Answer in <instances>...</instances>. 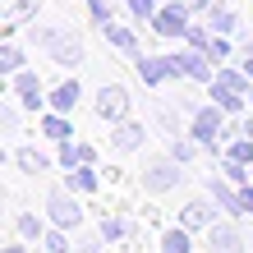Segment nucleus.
<instances>
[{"label":"nucleus","instance_id":"nucleus-29","mask_svg":"<svg viewBox=\"0 0 253 253\" xmlns=\"http://www.w3.org/2000/svg\"><path fill=\"white\" fill-rule=\"evenodd\" d=\"M226 157H235V161H244V166H249V161H253V138H249V133H244V138H235Z\"/></svg>","mask_w":253,"mask_h":253},{"label":"nucleus","instance_id":"nucleus-23","mask_svg":"<svg viewBox=\"0 0 253 253\" xmlns=\"http://www.w3.org/2000/svg\"><path fill=\"white\" fill-rule=\"evenodd\" d=\"M23 69V51L19 46H0V74H19Z\"/></svg>","mask_w":253,"mask_h":253},{"label":"nucleus","instance_id":"nucleus-19","mask_svg":"<svg viewBox=\"0 0 253 253\" xmlns=\"http://www.w3.org/2000/svg\"><path fill=\"white\" fill-rule=\"evenodd\" d=\"M101 180H97V170H87V166H79V170H69V189L74 193H92Z\"/></svg>","mask_w":253,"mask_h":253},{"label":"nucleus","instance_id":"nucleus-14","mask_svg":"<svg viewBox=\"0 0 253 253\" xmlns=\"http://www.w3.org/2000/svg\"><path fill=\"white\" fill-rule=\"evenodd\" d=\"M79 97H83V87H79V79H74V83H60L46 101H51V111H60V115H65V111L79 106Z\"/></svg>","mask_w":253,"mask_h":253},{"label":"nucleus","instance_id":"nucleus-11","mask_svg":"<svg viewBox=\"0 0 253 253\" xmlns=\"http://www.w3.org/2000/svg\"><path fill=\"white\" fill-rule=\"evenodd\" d=\"M143 143V125H133V120H120L111 129V147L115 152H133V147Z\"/></svg>","mask_w":253,"mask_h":253},{"label":"nucleus","instance_id":"nucleus-27","mask_svg":"<svg viewBox=\"0 0 253 253\" xmlns=\"http://www.w3.org/2000/svg\"><path fill=\"white\" fill-rule=\"evenodd\" d=\"M101 235H106V240H125V235H129V221L125 216H106V221H101Z\"/></svg>","mask_w":253,"mask_h":253},{"label":"nucleus","instance_id":"nucleus-2","mask_svg":"<svg viewBox=\"0 0 253 253\" xmlns=\"http://www.w3.org/2000/svg\"><path fill=\"white\" fill-rule=\"evenodd\" d=\"M184 166V161H175V157H152V161H147V170H143V189L147 193H166V189H175V184H180V170Z\"/></svg>","mask_w":253,"mask_h":253},{"label":"nucleus","instance_id":"nucleus-26","mask_svg":"<svg viewBox=\"0 0 253 253\" xmlns=\"http://www.w3.org/2000/svg\"><path fill=\"white\" fill-rule=\"evenodd\" d=\"M19 235H23V240H46V230H42V221H37L33 212L19 216Z\"/></svg>","mask_w":253,"mask_h":253},{"label":"nucleus","instance_id":"nucleus-3","mask_svg":"<svg viewBox=\"0 0 253 253\" xmlns=\"http://www.w3.org/2000/svg\"><path fill=\"white\" fill-rule=\"evenodd\" d=\"M221 106H203L198 115H193V138H198L203 147H212V152H221V138H226V129H221Z\"/></svg>","mask_w":253,"mask_h":253},{"label":"nucleus","instance_id":"nucleus-6","mask_svg":"<svg viewBox=\"0 0 253 253\" xmlns=\"http://www.w3.org/2000/svg\"><path fill=\"white\" fill-rule=\"evenodd\" d=\"M138 79H143L147 87L170 83V79H175V60H170V55H138Z\"/></svg>","mask_w":253,"mask_h":253},{"label":"nucleus","instance_id":"nucleus-1","mask_svg":"<svg viewBox=\"0 0 253 253\" xmlns=\"http://www.w3.org/2000/svg\"><path fill=\"white\" fill-rule=\"evenodd\" d=\"M37 42L51 51L55 65H79L83 60V42L69 37V33H60V28H37Z\"/></svg>","mask_w":253,"mask_h":253},{"label":"nucleus","instance_id":"nucleus-16","mask_svg":"<svg viewBox=\"0 0 253 253\" xmlns=\"http://www.w3.org/2000/svg\"><path fill=\"white\" fill-rule=\"evenodd\" d=\"M207 189H212V198H216L221 207H226V212H244V198H240V193H235L230 184H221V180H212Z\"/></svg>","mask_w":253,"mask_h":253},{"label":"nucleus","instance_id":"nucleus-22","mask_svg":"<svg viewBox=\"0 0 253 253\" xmlns=\"http://www.w3.org/2000/svg\"><path fill=\"white\" fill-rule=\"evenodd\" d=\"M161 249H166V253H189V226H180V230H166Z\"/></svg>","mask_w":253,"mask_h":253},{"label":"nucleus","instance_id":"nucleus-8","mask_svg":"<svg viewBox=\"0 0 253 253\" xmlns=\"http://www.w3.org/2000/svg\"><path fill=\"white\" fill-rule=\"evenodd\" d=\"M207 253H244V235L235 226H207Z\"/></svg>","mask_w":253,"mask_h":253},{"label":"nucleus","instance_id":"nucleus-13","mask_svg":"<svg viewBox=\"0 0 253 253\" xmlns=\"http://www.w3.org/2000/svg\"><path fill=\"white\" fill-rule=\"evenodd\" d=\"M60 161H65L69 170H74V166H92V161H97V152H92L87 143H74V138H65V143H60Z\"/></svg>","mask_w":253,"mask_h":253},{"label":"nucleus","instance_id":"nucleus-7","mask_svg":"<svg viewBox=\"0 0 253 253\" xmlns=\"http://www.w3.org/2000/svg\"><path fill=\"white\" fill-rule=\"evenodd\" d=\"M152 28H157L161 37H184V33H189V5H166V9H157Z\"/></svg>","mask_w":253,"mask_h":253},{"label":"nucleus","instance_id":"nucleus-18","mask_svg":"<svg viewBox=\"0 0 253 253\" xmlns=\"http://www.w3.org/2000/svg\"><path fill=\"white\" fill-rule=\"evenodd\" d=\"M42 133H46V138H55V143H65L74 129H69V120H65V115L55 111V115H46V120H42Z\"/></svg>","mask_w":253,"mask_h":253},{"label":"nucleus","instance_id":"nucleus-35","mask_svg":"<svg viewBox=\"0 0 253 253\" xmlns=\"http://www.w3.org/2000/svg\"><path fill=\"white\" fill-rule=\"evenodd\" d=\"M240 198H244V212H253V184H244V189H240Z\"/></svg>","mask_w":253,"mask_h":253},{"label":"nucleus","instance_id":"nucleus-28","mask_svg":"<svg viewBox=\"0 0 253 253\" xmlns=\"http://www.w3.org/2000/svg\"><path fill=\"white\" fill-rule=\"evenodd\" d=\"M184 42H189L193 51H207V42H212V33H207L203 23H189V33H184Z\"/></svg>","mask_w":253,"mask_h":253},{"label":"nucleus","instance_id":"nucleus-20","mask_svg":"<svg viewBox=\"0 0 253 253\" xmlns=\"http://www.w3.org/2000/svg\"><path fill=\"white\" fill-rule=\"evenodd\" d=\"M212 101H216L221 111H240V106H244V97L230 92V87H221V83H212Z\"/></svg>","mask_w":253,"mask_h":253},{"label":"nucleus","instance_id":"nucleus-36","mask_svg":"<svg viewBox=\"0 0 253 253\" xmlns=\"http://www.w3.org/2000/svg\"><path fill=\"white\" fill-rule=\"evenodd\" d=\"M244 74L253 79V42H249V60H244Z\"/></svg>","mask_w":253,"mask_h":253},{"label":"nucleus","instance_id":"nucleus-12","mask_svg":"<svg viewBox=\"0 0 253 253\" xmlns=\"http://www.w3.org/2000/svg\"><path fill=\"white\" fill-rule=\"evenodd\" d=\"M101 33H106V42H111V46L115 51H125V55H133V60H138V42H133V33H129V28H120V23H101Z\"/></svg>","mask_w":253,"mask_h":253},{"label":"nucleus","instance_id":"nucleus-5","mask_svg":"<svg viewBox=\"0 0 253 253\" xmlns=\"http://www.w3.org/2000/svg\"><path fill=\"white\" fill-rule=\"evenodd\" d=\"M97 115H101V120H111V125H120L125 115H129V92L106 83V87L97 92Z\"/></svg>","mask_w":253,"mask_h":253},{"label":"nucleus","instance_id":"nucleus-15","mask_svg":"<svg viewBox=\"0 0 253 253\" xmlns=\"http://www.w3.org/2000/svg\"><path fill=\"white\" fill-rule=\"evenodd\" d=\"M207 23H212V33H221V37H230L235 28H240V19H235L230 9H221V5H212V9H207Z\"/></svg>","mask_w":253,"mask_h":253},{"label":"nucleus","instance_id":"nucleus-24","mask_svg":"<svg viewBox=\"0 0 253 253\" xmlns=\"http://www.w3.org/2000/svg\"><path fill=\"white\" fill-rule=\"evenodd\" d=\"M198 147H203L198 138H175V143H170V157H175V161H184V166H189V161H193V152H198Z\"/></svg>","mask_w":253,"mask_h":253},{"label":"nucleus","instance_id":"nucleus-37","mask_svg":"<svg viewBox=\"0 0 253 253\" xmlns=\"http://www.w3.org/2000/svg\"><path fill=\"white\" fill-rule=\"evenodd\" d=\"M5 253H28V249L23 244H5Z\"/></svg>","mask_w":253,"mask_h":253},{"label":"nucleus","instance_id":"nucleus-4","mask_svg":"<svg viewBox=\"0 0 253 253\" xmlns=\"http://www.w3.org/2000/svg\"><path fill=\"white\" fill-rule=\"evenodd\" d=\"M46 207H51V221H55V226H65V230L83 221V207L74 203V189H51Z\"/></svg>","mask_w":253,"mask_h":253},{"label":"nucleus","instance_id":"nucleus-17","mask_svg":"<svg viewBox=\"0 0 253 253\" xmlns=\"http://www.w3.org/2000/svg\"><path fill=\"white\" fill-rule=\"evenodd\" d=\"M212 83H221V87H230V92H240V97H244L253 79H249V74H240V69H221V74H216Z\"/></svg>","mask_w":253,"mask_h":253},{"label":"nucleus","instance_id":"nucleus-9","mask_svg":"<svg viewBox=\"0 0 253 253\" xmlns=\"http://www.w3.org/2000/svg\"><path fill=\"white\" fill-rule=\"evenodd\" d=\"M14 92H19V101H23L28 111H42V101H46V97H42V79H37L33 69L14 74Z\"/></svg>","mask_w":253,"mask_h":253},{"label":"nucleus","instance_id":"nucleus-38","mask_svg":"<svg viewBox=\"0 0 253 253\" xmlns=\"http://www.w3.org/2000/svg\"><path fill=\"white\" fill-rule=\"evenodd\" d=\"M161 5H170V0H161Z\"/></svg>","mask_w":253,"mask_h":253},{"label":"nucleus","instance_id":"nucleus-33","mask_svg":"<svg viewBox=\"0 0 253 253\" xmlns=\"http://www.w3.org/2000/svg\"><path fill=\"white\" fill-rule=\"evenodd\" d=\"M101 240H106V235H79L74 253H97V249H101Z\"/></svg>","mask_w":253,"mask_h":253},{"label":"nucleus","instance_id":"nucleus-25","mask_svg":"<svg viewBox=\"0 0 253 253\" xmlns=\"http://www.w3.org/2000/svg\"><path fill=\"white\" fill-rule=\"evenodd\" d=\"M157 5H161V0H129V14H133L138 23H152V19H157Z\"/></svg>","mask_w":253,"mask_h":253},{"label":"nucleus","instance_id":"nucleus-10","mask_svg":"<svg viewBox=\"0 0 253 253\" xmlns=\"http://www.w3.org/2000/svg\"><path fill=\"white\" fill-rule=\"evenodd\" d=\"M180 226H189V230H203V226H216V207L212 203H203V198H193L184 212H180Z\"/></svg>","mask_w":253,"mask_h":253},{"label":"nucleus","instance_id":"nucleus-30","mask_svg":"<svg viewBox=\"0 0 253 253\" xmlns=\"http://www.w3.org/2000/svg\"><path fill=\"white\" fill-rule=\"evenodd\" d=\"M42 244H46V253H69V249H74V244L65 240V226H55V230H51Z\"/></svg>","mask_w":253,"mask_h":253},{"label":"nucleus","instance_id":"nucleus-21","mask_svg":"<svg viewBox=\"0 0 253 253\" xmlns=\"http://www.w3.org/2000/svg\"><path fill=\"white\" fill-rule=\"evenodd\" d=\"M14 161H19V166H23L28 175H42V170H46V166H51V161H46V157H42V152H33V147H23V152H19V157H14Z\"/></svg>","mask_w":253,"mask_h":253},{"label":"nucleus","instance_id":"nucleus-31","mask_svg":"<svg viewBox=\"0 0 253 253\" xmlns=\"http://www.w3.org/2000/svg\"><path fill=\"white\" fill-rule=\"evenodd\" d=\"M221 170H226V180H235V184H244L253 170H244V161H235V157H226L221 161Z\"/></svg>","mask_w":253,"mask_h":253},{"label":"nucleus","instance_id":"nucleus-32","mask_svg":"<svg viewBox=\"0 0 253 253\" xmlns=\"http://www.w3.org/2000/svg\"><path fill=\"white\" fill-rule=\"evenodd\" d=\"M203 55H207V60H226V55H230V42L216 33L212 42H207V51H203Z\"/></svg>","mask_w":253,"mask_h":253},{"label":"nucleus","instance_id":"nucleus-34","mask_svg":"<svg viewBox=\"0 0 253 253\" xmlns=\"http://www.w3.org/2000/svg\"><path fill=\"white\" fill-rule=\"evenodd\" d=\"M0 125H5L9 133H14V129H19V115H14V106H5V111H0Z\"/></svg>","mask_w":253,"mask_h":253}]
</instances>
